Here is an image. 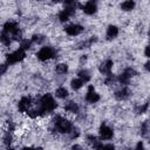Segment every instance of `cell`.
<instances>
[{
    "label": "cell",
    "mask_w": 150,
    "mask_h": 150,
    "mask_svg": "<svg viewBox=\"0 0 150 150\" xmlns=\"http://www.w3.org/2000/svg\"><path fill=\"white\" fill-rule=\"evenodd\" d=\"M18 29H20V28H19V25H18V22L14 21V20H8V21H6V23L4 25V32H6V33H8V34H13V33L16 32Z\"/></svg>",
    "instance_id": "cell-7"
},
{
    "label": "cell",
    "mask_w": 150,
    "mask_h": 150,
    "mask_svg": "<svg viewBox=\"0 0 150 150\" xmlns=\"http://www.w3.org/2000/svg\"><path fill=\"white\" fill-rule=\"evenodd\" d=\"M83 84H84V81H83L82 79H80V77H77V79H73L71 82H70V86H71V88H73L74 90H79V89H81V88L83 87Z\"/></svg>",
    "instance_id": "cell-12"
},
{
    "label": "cell",
    "mask_w": 150,
    "mask_h": 150,
    "mask_svg": "<svg viewBox=\"0 0 150 150\" xmlns=\"http://www.w3.org/2000/svg\"><path fill=\"white\" fill-rule=\"evenodd\" d=\"M32 40H28V39H22L21 41H20V48L21 49H23V50H28L29 48H30V46H32Z\"/></svg>",
    "instance_id": "cell-15"
},
{
    "label": "cell",
    "mask_w": 150,
    "mask_h": 150,
    "mask_svg": "<svg viewBox=\"0 0 150 150\" xmlns=\"http://www.w3.org/2000/svg\"><path fill=\"white\" fill-rule=\"evenodd\" d=\"M118 35V28L114 25H110L108 28H107V36L109 39H114Z\"/></svg>",
    "instance_id": "cell-11"
},
{
    "label": "cell",
    "mask_w": 150,
    "mask_h": 150,
    "mask_svg": "<svg viewBox=\"0 0 150 150\" xmlns=\"http://www.w3.org/2000/svg\"><path fill=\"white\" fill-rule=\"evenodd\" d=\"M64 30H66V33L68 35L76 36V35H79V34H81L83 32V27L81 25H79V23H71V25H68Z\"/></svg>",
    "instance_id": "cell-4"
},
{
    "label": "cell",
    "mask_w": 150,
    "mask_h": 150,
    "mask_svg": "<svg viewBox=\"0 0 150 150\" xmlns=\"http://www.w3.org/2000/svg\"><path fill=\"white\" fill-rule=\"evenodd\" d=\"M68 70V66L67 63H57L55 66V73L59 75H64Z\"/></svg>",
    "instance_id": "cell-14"
},
{
    "label": "cell",
    "mask_w": 150,
    "mask_h": 150,
    "mask_svg": "<svg viewBox=\"0 0 150 150\" xmlns=\"http://www.w3.org/2000/svg\"><path fill=\"white\" fill-rule=\"evenodd\" d=\"M77 75H79V77H80V79H82V80L84 81V83H86V82H88V81L90 80L89 71H88L87 69H82V70H80Z\"/></svg>",
    "instance_id": "cell-16"
},
{
    "label": "cell",
    "mask_w": 150,
    "mask_h": 150,
    "mask_svg": "<svg viewBox=\"0 0 150 150\" xmlns=\"http://www.w3.org/2000/svg\"><path fill=\"white\" fill-rule=\"evenodd\" d=\"M144 68L148 70V71H150V61H148V62H145V64H144Z\"/></svg>",
    "instance_id": "cell-19"
},
{
    "label": "cell",
    "mask_w": 150,
    "mask_h": 150,
    "mask_svg": "<svg viewBox=\"0 0 150 150\" xmlns=\"http://www.w3.org/2000/svg\"><path fill=\"white\" fill-rule=\"evenodd\" d=\"M25 57H26V50L19 48V49H16V50H14L7 55L6 62H7V64H15V63L22 61Z\"/></svg>",
    "instance_id": "cell-1"
},
{
    "label": "cell",
    "mask_w": 150,
    "mask_h": 150,
    "mask_svg": "<svg viewBox=\"0 0 150 150\" xmlns=\"http://www.w3.org/2000/svg\"><path fill=\"white\" fill-rule=\"evenodd\" d=\"M135 7V1L134 0H125L121 4V9L124 12H130Z\"/></svg>",
    "instance_id": "cell-10"
},
{
    "label": "cell",
    "mask_w": 150,
    "mask_h": 150,
    "mask_svg": "<svg viewBox=\"0 0 150 150\" xmlns=\"http://www.w3.org/2000/svg\"><path fill=\"white\" fill-rule=\"evenodd\" d=\"M68 90L64 88V87H59L55 89V96L57 98H66L68 96Z\"/></svg>",
    "instance_id": "cell-13"
},
{
    "label": "cell",
    "mask_w": 150,
    "mask_h": 150,
    "mask_svg": "<svg viewBox=\"0 0 150 150\" xmlns=\"http://www.w3.org/2000/svg\"><path fill=\"white\" fill-rule=\"evenodd\" d=\"M81 8H82V11H83L86 14L91 15V14H94V13L96 12L97 6H96V2H95L94 0H87V1L81 6Z\"/></svg>",
    "instance_id": "cell-5"
},
{
    "label": "cell",
    "mask_w": 150,
    "mask_h": 150,
    "mask_svg": "<svg viewBox=\"0 0 150 150\" xmlns=\"http://www.w3.org/2000/svg\"><path fill=\"white\" fill-rule=\"evenodd\" d=\"M32 41H33L34 43H40V42L43 41V36H42L41 34H34V35L32 36Z\"/></svg>",
    "instance_id": "cell-17"
},
{
    "label": "cell",
    "mask_w": 150,
    "mask_h": 150,
    "mask_svg": "<svg viewBox=\"0 0 150 150\" xmlns=\"http://www.w3.org/2000/svg\"><path fill=\"white\" fill-rule=\"evenodd\" d=\"M98 135H100V138L101 139H110L114 135V131L110 127L103 124L100 127V130H98Z\"/></svg>",
    "instance_id": "cell-6"
},
{
    "label": "cell",
    "mask_w": 150,
    "mask_h": 150,
    "mask_svg": "<svg viewBox=\"0 0 150 150\" xmlns=\"http://www.w3.org/2000/svg\"><path fill=\"white\" fill-rule=\"evenodd\" d=\"M64 110H66L67 112H70V114H76L77 110H79V105H77L76 102L69 101V102H67V104L64 105Z\"/></svg>",
    "instance_id": "cell-9"
},
{
    "label": "cell",
    "mask_w": 150,
    "mask_h": 150,
    "mask_svg": "<svg viewBox=\"0 0 150 150\" xmlns=\"http://www.w3.org/2000/svg\"><path fill=\"white\" fill-rule=\"evenodd\" d=\"M148 36H149V39H150V28H149V32H148Z\"/></svg>",
    "instance_id": "cell-20"
},
{
    "label": "cell",
    "mask_w": 150,
    "mask_h": 150,
    "mask_svg": "<svg viewBox=\"0 0 150 150\" xmlns=\"http://www.w3.org/2000/svg\"><path fill=\"white\" fill-rule=\"evenodd\" d=\"M144 55H145L146 57H149V59H150V45L145 47V49H144Z\"/></svg>",
    "instance_id": "cell-18"
},
{
    "label": "cell",
    "mask_w": 150,
    "mask_h": 150,
    "mask_svg": "<svg viewBox=\"0 0 150 150\" xmlns=\"http://www.w3.org/2000/svg\"><path fill=\"white\" fill-rule=\"evenodd\" d=\"M54 54H55V52H54V49L52 47L45 46V47H41L36 52V57H38V60H40L42 62H46V61H49L50 59H53Z\"/></svg>",
    "instance_id": "cell-2"
},
{
    "label": "cell",
    "mask_w": 150,
    "mask_h": 150,
    "mask_svg": "<svg viewBox=\"0 0 150 150\" xmlns=\"http://www.w3.org/2000/svg\"><path fill=\"white\" fill-rule=\"evenodd\" d=\"M112 67H114V62L111 60H105L100 66V73L103 75H109L112 70Z\"/></svg>",
    "instance_id": "cell-8"
},
{
    "label": "cell",
    "mask_w": 150,
    "mask_h": 150,
    "mask_svg": "<svg viewBox=\"0 0 150 150\" xmlns=\"http://www.w3.org/2000/svg\"><path fill=\"white\" fill-rule=\"evenodd\" d=\"M86 101L88 103H96V102L100 101V95L95 91L94 86H89L88 87V90L86 93Z\"/></svg>",
    "instance_id": "cell-3"
}]
</instances>
